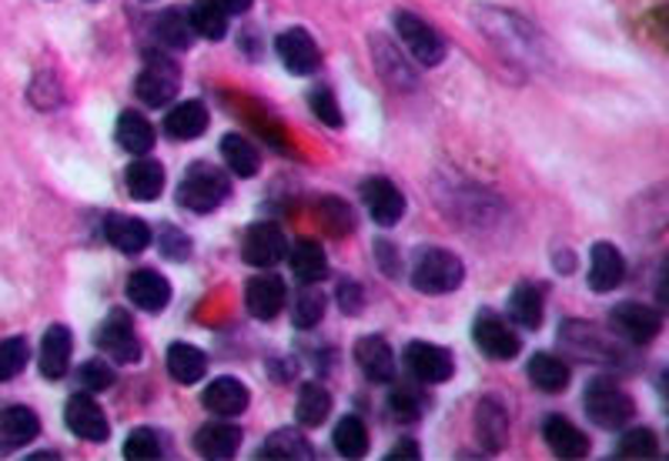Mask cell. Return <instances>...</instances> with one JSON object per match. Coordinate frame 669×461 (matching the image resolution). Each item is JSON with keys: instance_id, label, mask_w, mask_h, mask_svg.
<instances>
[{"instance_id": "cell-12", "label": "cell", "mask_w": 669, "mask_h": 461, "mask_svg": "<svg viewBox=\"0 0 669 461\" xmlns=\"http://www.w3.org/2000/svg\"><path fill=\"white\" fill-rule=\"evenodd\" d=\"M97 348H104L111 358H117L121 365L137 361L141 358V341L134 335V321L127 311H111L101 328H97Z\"/></svg>"}, {"instance_id": "cell-34", "label": "cell", "mask_w": 669, "mask_h": 461, "mask_svg": "<svg viewBox=\"0 0 669 461\" xmlns=\"http://www.w3.org/2000/svg\"><path fill=\"white\" fill-rule=\"evenodd\" d=\"M117 144L127 154H147L154 147V127L137 111H124L117 117Z\"/></svg>"}, {"instance_id": "cell-54", "label": "cell", "mask_w": 669, "mask_h": 461, "mask_svg": "<svg viewBox=\"0 0 669 461\" xmlns=\"http://www.w3.org/2000/svg\"><path fill=\"white\" fill-rule=\"evenodd\" d=\"M573 265H576V258H573V255H559V272H563V275H569V272H573Z\"/></svg>"}, {"instance_id": "cell-53", "label": "cell", "mask_w": 669, "mask_h": 461, "mask_svg": "<svg viewBox=\"0 0 669 461\" xmlns=\"http://www.w3.org/2000/svg\"><path fill=\"white\" fill-rule=\"evenodd\" d=\"M222 8H225L228 14H245V11L251 8V0H222Z\"/></svg>"}, {"instance_id": "cell-31", "label": "cell", "mask_w": 669, "mask_h": 461, "mask_svg": "<svg viewBox=\"0 0 669 461\" xmlns=\"http://www.w3.org/2000/svg\"><path fill=\"white\" fill-rule=\"evenodd\" d=\"M543 308H546V301H543V291L536 285H529V281L516 285V291L510 298V318L516 325H523L526 331H536L543 325Z\"/></svg>"}, {"instance_id": "cell-35", "label": "cell", "mask_w": 669, "mask_h": 461, "mask_svg": "<svg viewBox=\"0 0 669 461\" xmlns=\"http://www.w3.org/2000/svg\"><path fill=\"white\" fill-rule=\"evenodd\" d=\"M291 272L305 285H318L328 275V258L318 242H298L291 248Z\"/></svg>"}, {"instance_id": "cell-29", "label": "cell", "mask_w": 669, "mask_h": 461, "mask_svg": "<svg viewBox=\"0 0 669 461\" xmlns=\"http://www.w3.org/2000/svg\"><path fill=\"white\" fill-rule=\"evenodd\" d=\"M526 375H529V381H533L539 391H546V395H559V391H566V385H569V365L559 361L556 355H546V351H539V355L529 358Z\"/></svg>"}, {"instance_id": "cell-17", "label": "cell", "mask_w": 669, "mask_h": 461, "mask_svg": "<svg viewBox=\"0 0 669 461\" xmlns=\"http://www.w3.org/2000/svg\"><path fill=\"white\" fill-rule=\"evenodd\" d=\"M609 321L632 345H649L659 335V315L652 308H646V305H619L609 315Z\"/></svg>"}, {"instance_id": "cell-2", "label": "cell", "mask_w": 669, "mask_h": 461, "mask_svg": "<svg viewBox=\"0 0 669 461\" xmlns=\"http://www.w3.org/2000/svg\"><path fill=\"white\" fill-rule=\"evenodd\" d=\"M228 194H231L228 177L212 164H192L178 184V204L195 214H212L228 201Z\"/></svg>"}, {"instance_id": "cell-46", "label": "cell", "mask_w": 669, "mask_h": 461, "mask_svg": "<svg viewBox=\"0 0 669 461\" xmlns=\"http://www.w3.org/2000/svg\"><path fill=\"white\" fill-rule=\"evenodd\" d=\"M157 248H161V255H164L167 262H188V255H192V238L185 235L182 227L167 224V227L161 230V238H157Z\"/></svg>"}, {"instance_id": "cell-28", "label": "cell", "mask_w": 669, "mask_h": 461, "mask_svg": "<svg viewBox=\"0 0 669 461\" xmlns=\"http://www.w3.org/2000/svg\"><path fill=\"white\" fill-rule=\"evenodd\" d=\"M167 375H172L178 385H195V381H202L205 378V371H208V358H205V351L202 348H195V345H188V341H175L172 348H167Z\"/></svg>"}, {"instance_id": "cell-14", "label": "cell", "mask_w": 669, "mask_h": 461, "mask_svg": "<svg viewBox=\"0 0 669 461\" xmlns=\"http://www.w3.org/2000/svg\"><path fill=\"white\" fill-rule=\"evenodd\" d=\"M41 431V421L31 408L11 404L0 411V454H11L24 444H31Z\"/></svg>"}, {"instance_id": "cell-42", "label": "cell", "mask_w": 669, "mask_h": 461, "mask_svg": "<svg viewBox=\"0 0 669 461\" xmlns=\"http://www.w3.org/2000/svg\"><path fill=\"white\" fill-rule=\"evenodd\" d=\"M28 355H31V348H28L24 338H4V341H0V381L18 378L24 371V365H28Z\"/></svg>"}, {"instance_id": "cell-20", "label": "cell", "mask_w": 669, "mask_h": 461, "mask_svg": "<svg viewBox=\"0 0 669 461\" xmlns=\"http://www.w3.org/2000/svg\"><path fill=\"white\" fill-rule=\"evenodd\" d=\"M208 121L212 117H208L205 101H182L164 114V134L172 141H195L205 134Z\"/></svg>"}, {"instance_id": "cell-25", "label": "cell", "mask_w": 669, "mask_h": 461, "mask_svg": "<svg viewBox=\"0 0 669 461\" xmlns=\"http://www.w3.org/2000/svg\"><path fill=\"white\" fill-rule=\"evenodd\" d=\"M543 434H546V444L559 458H586L589 454V438L563 414H549L543 421Z\"/></svg>"}, {"instance_id": "cell-50", "label": "cell", "mask_w": 669, "mask_h": 461, "mask_svg": "<svg viewBox=\"0 0 669 461\" xmlns=\"http://www.w3.org/2000/svg\"><path fill=\"white\" fill-rule=\"evenodd\" d=\"M334 301H339V308H342L346 315H359V311L366 308V291H362V285H356V281H342V285H339V295H334Z\"/></svg>"}, {"instance_id": "cell-13", "label": "cell", "mask_w": 669, "mask_h": 461, "mask_svg": "<svg viewBox=\"0 0 669 461\" xmlns=\"http://www.w3.org/2000/svg\"><path fill=\"white\" fill-rule=\"evenodd\" d=\"M64 421H68V428H71L81 441H107V434H111L107 414H104V408H101L91 395H74V398H68Z\"/></svg>"}, {"instance_id": "cell-51", "label": "cell", "mask_w": 669, "mask_h": 461, "mask_svg": "<svg viewBox=\"0 0 669 461\" xmlns=\"http://www.w3.org/2000/svg\"><path fill=\"white\" fill-rule=\"evenodd\" d=\"M375 252H379V262H382V272L395 278V275H399V252H395L392 245H385V242H379V245H375Z\"/></svg>"}, {"instance_id": "cell-26", "label": "cell", "mask_w": 669, "mask_h": 461, "mask_svg": "<svg viewBox=\"0 0 669 461\" xmlns=\"http://www.w3.org/2000/svg\"><path fill=\"white\" fill-rule=\"evenodd\" d=\"M356 361H359V368L366 371L369 381H392V375H395L392 348H389V341L379 338V335L359 338V345H356Z\"/></svg>"}, {"instance_id": "cell-22", "label": "cell", "mask_w": 669, "mask_h": 461, "mask_svg": "<svg viewBox=\"0 0 669 461\" xmlns=\"http://www.w3.org/2000/svg\"><path fill=\"white\" fill-rule=\"evenodd\" d=\"M372 58H375V68L382 74V81L395 91H412L415 88V74L412 68L405 64V58L399 54V48L389 41V38H372Z\"/></svg>"}, {"instance_id": "cell-8", "label": "cell", "mask_w": 669, "mask_h": 461, "mask_svg": "<svg viewBox=\"0 0 669 461\" xmlns=\"http://www.w3.org/2000/svg\"><path fill=\"white\" fill-rule=\"evenodd\" d=\"M405 368L415 381L425 385H442L455 375V358L449 348L432 345V341H412L405 348Z\"/></svg>"}, {"instance_id": "cell-49", "label": "cell", "mask_w": 669, "mask_h": 461, "mask_svg": "<svg viewBox=\"0 0 669 461\" xmlns=\"http://www.w3.org/2000/svg\"><path fill=\"white\" fill-rule=\"evenodd\" d=\"M78 378H81V385L91 388V391H104V388L114 385V371H111L104 361H84L81 371H78Z\"/></svg>"}, {"instance_id": "cell-37", "label": "cell", "mask_w": 669, "mask_h": 461, "mask_svg": "<svg viewBox=\"0 0 669 461\" xmlns=\"http://www.w3.org/2000/svg\"><path fill=\"white\" fill-rule=\"evenodd\" d=\"M331 444H334V451L346 454V458H362L369 451V428H366V421L356 418V414H346L339 424H334V431H331Z\"/></svg>"}, {"instance_id": "cell-38", "label": "cell", "mask_w": 669, "mask_h": 461, "mask_svg": "<svg viewBox=\"0 0 669 461\" xmlns=\"http://www.w3.org/2000/svg\"><path fill=\"white\" fill-rule=\"evenodd\" d=\"M222 157H225V164H228L238 177H255L258 167H261L255 144H251L248 137H241V134H225V137H222Z\"/></svg>"}, {"instance_id": "cell-30", "label": "cell", "mask_w": 669, "mask_h": 461, "mask_svg": "<svg viewBox=\"0 0 669 461\" xmlns=\"http://www.w3.org/2000/svg\"><path fill=\"white\" fill-rule=\"evenodd\" d=\"M124 184L134 201H157L164 191V167L157 161H134L124 174Z\"/></svg>"}, {"instance_id": "cell-43", "label": "cell", "mask_w": 669, "mask_h": 461, "mask_svg": "<svg viewBox=\"0 0 669 461\" xmlns=\"http://www.w3.org/2000/svg\"><path fill=\"white\" fill-rule=\"evenodd\" d=\"M425 411V398L409 388V385H399L392 395H389V414L399 418V421H415L419 414Z\"/></svg>"}, {"instance_id": "cell-11", "label": "cell", "mask_w": 669, "mask_h": 461, "mask_svg": "<svg viewBox=\"0 0 669 461\" xmlns=\"http://www.w3.org/2000/svg\"><path fill=\"white\" fill-rule=\"evenodd\" d=\"M362 201L379 227H395L405 214V194L389 177H369L362 184Z\"/></svg>"}, {"instance_id": "cell-44", "label": "cell", "mask_w": 669, "mask_h": 461, "mask_svg": "<svg viewBox=\"0 0 669 461\" xmlns=\"http://www.w3.org/2000/svg\"><path fill=\"white\" fill-rule=\"evenodd\" d=\"M295 325L298 328H315L321 318H325V295L315 291V288H305L295 301Z\"/></svg>"}, {"instance_id": "cell-48", "label": "cell", "mask_w": 669, "mask_h": 461, "mask_svg": "<svg viewBox=\"0 0 669 461\" xmlns=\"http://www.w3.org/2000/svg\"><path fill=\"white\" fill-rule=\"evenodd\" d=\"M31 101L41 107V111H54L61 104V84L51 78V74H38L34 84H31Z\"/></svg>"}, {"instance_id": "cell-45", "label": "cell", "mask_w": 669, "mask_h": 461, "mask_svg": "<svg viewBox=\"0 0 669 461\" xmlns=\"http://www.w3.org/2000/svg\"><path fill=\"white\" fill-rule=\"evenodd\" d=\"M308 104H311L315 117H318L325 127H342V124H346V117H342V111H339V101H334V94H331L328 88H315L311 98H308Z\"/></svg>"}, {"instance_id": "cell-6", "label": "cell", "mask_w": 669, "mask_h": 461, "mask_svg": "<svg viewBox=\"0 0 669 461\" xmlns=\"http://www.w3.org/2000/svg\"><path fill=\"white\" fill-rule=\"evenodd\" d=\"M395 28H399L402 44L409 48V54H412L419 64H425V68L442 64V58H445V41L435 34L432 24H425L422 18H415V14H409V11H399V14H395Z\"/></svg>"}, {"instance_id": "cell-27", "label": "cell", "mask_w": 669, "mask_h": 461, "mask_svg": "<svg viewBox=\"0 0 669 461\" xmlns=\"http://www.w3.org/2000/svg\"><path fill=\"white\" fill-rule=\"evenodd\" d=\"M195 448H198V454L215 458V461L231 458V454L241 448V428H235V424H228V421H208V424L198 428Z\"/></svg>"}, {"instance_id": "cell-40", "label": "cell", "mask_w": 669, "mask_h": 461, "mask_svg": "<svg viewBox=\"0 0 669 461\" xmlns=\"http://www.w3.org/2000/svg\"><path fill=\"white\" fill-rule=\"evenodd\" d=\"M656 454H659V441L649 428H632L616 444V458H656Z\"/></svg>"}, {"instance_id": "cell-23", "label": "cell", "mask_w": 669, "mask_h": 461, "mask_svg": "<svg viewBox=\"0 0 669 461\" xmlns=\"http://www.w3.org/2000/svg\"><path fill=\"white\" fill-rule=\"evenodd\" d=\"M104 235L124 255H141L151 245V227L141 217H127V214H111L104 224Z\"/></svg>"}, {"instance_id": "cell-3", "label": "cell", "mask_w": 669, "mask_h": 461, "mask_svg": "<svg viewBox=\"0 0 669 461\" xmlns=\"http://www.w3.org/2000/svg\"><path fill=\"white\" fill-rule=\"evenodd\" d=\"M462 278H465L462 262L445 248H425L412 268V285L422 295H449L462 285Z\"/></svg>"}, {"instance_id": "cell-4", "label": "cell", "mask_w": 669, "mask_h": 461, "mask_svg": "<svg viewBox=\"0 0 669 461\" xmlns=\"http://www.w3.org/2000/svg\"><path fill=\"white\" fill-rule=\"evenodd\" d=\"M586 418L599 428H626L629 418L636 414V404L629 395H622L616 385H606V381H596L589 391H586Z\"/></svg>"}, {"instance_id": "cell-7", "label": "cell", "mask_w": 669, "mask_h": 461, "mask_svg": "<svg viewBox=\"0 0 669 461\" xmlns=\"http://www.w3.org/2000/svg\"><path fill=\"white\" fill-rule=\"evenodd\" d=\"M472 338L478 345V351L485 358H495V361H510L519 355V335L510 328V321H502L498 315L492 311H478L475 325H472Z\"/></svg>"}, {"instance_id": "cell-39", "label": "cell", "mask_w": 669, "mask_h": 461, "mask_svg": "<svg viewBox=\"0 0 669 461\" xmlns=\"http://www.w3.org/2000/svg\"><path fill=\"white\" fill-rule=\"evenodd\" d=\"M261 458H285V461H291V458H311V444H308V438L298 428H281V431H275V434L265 438Z\"/></svg>"}, {"instance_id": "cell-5", "label": "cell", "mask_w": 669, "mask_h": 461, "mask_svg": "<svg viewBox=\"0 0 669 461\" xmlns=\"http://www.w3.org/2000/svg\"><path fill=\"white\" fill-rule=\"evenodd\" d=\"M178 88H182V81H178V64H175L172 58H164V54H151L147 68L141 71V78H137V84H134L137 98H141L147 107L172 104L175 94H178Z\"/></svg>"}, {"instance_id": "cell-10", "label": "cell", "mask_w": 669, "mask_h": 461, "mask_svg": "<svg viewBox=\"0 0 669 461\" xmlns=\"http://www.w3.org/2000/svg\"><path fill=\"white\" fill-rule=\"evenodd\" d=\"M275 51H278V61H281L291 74H298V78L315 74L318 64H321V51H318L315 38H311L305 28H288L285 34H278Z\"/></svg>"}, {"instance_id": "cell-19", "label": "cell", "mask_w": 669, "mask_h": 461, "mask_svg": "<svg viewBox=\"0 0 669 461\" xmlns=\"http://www.w3.org/2000/svg\"><path fill=\"white\" fill-rule=\"evenodd\" d=\"M127 298L141 308V311H164L167 301H172V285H167L164 275L151 272V268H141L127 278Z\"/></svg>"}, {"instance_id": "cell-32", "label": "cell", "mask_w": 669, "mask_h": 461, "mask_svg": "<svg viewBox=\"0 0 669 461\" xmlns=\"http://www.w3.org/2000/svg\"><path fill=\"white\" fill-rule=\"evenodd\" d=\"M188 21L195 28V34L208 38V41H222L228 34V11L222 8V0H195Z\"/></svg>"}, {"instance_id": "cell-33", "label": "cell", "mask_w": 669, "mask_h": 461, "mask_svg": "<svg viewBox=\"0 0 669 461\" xmlns=\"http://www.w3.org/2000/svg\"><path fill=\"white\" fill-rule=\"evenodd\" d=\"M154 34L157 41L167 48V51H188L192 48V38H195V28L188 21L185 11H164L157 21H154Z\"/></svg>"}, {"instance_id": "cell-21", "label": "cell", "mask_w": 669, "mask_h": 461, "mask_svg": "<svg viewBox=\"0 0 669 461\" xmlns=\"http://www.w3.org/2000/svg\"><path fill=\"white\" fill-rule=\"evenodd\" d=\"M622 278H626V262H622L619 248H616V245H609V242L593 245V262H589V288L603 295V291L619 288V285H622Z\"/></svg>"}, {"instance_id": "cell-9", "label": "cell", "mask_w": 669, "mask_h": 461, "mask_svg": "<svg viewBox=\"0 0 669 461\" xmlns=\"http://www.w3.org/2000/svg\"><path fill=\"white\" fill-rule=\"evenodd\" d=\"M285 252H288V242H285L278 224L261 221V224H251L245 230V242H241L245 265H251V268H271V265H278L285 258Z\"/></svg>"}, {"instance_id": "cell-24", "label": "cell", "mask_w": 669, "mask_h": 461, "mask_svg": "<svg viewBox=\"0 0 669 461\" xmlns=\"http://www.w3.org/2000/svg\"><path fill=\"white\" fill-rule=\"evenodd\" d=\"M202 401H205V408H208L212 414L235 418V414H241V411L248 408L251 395H248V388H245L238 378H218V381H212V385L205 388Z\"/></svg>"}, {"instance_id": "cell-47", "label": "cell", "mask_w": 669, "mask_h": 461, "mask_svg": "<svg viewBox=\"0 0 669 461\" xmlns=\"http://www.w3.org/2000/svg\"><path fill=\"white\" fill-rule=\"evenodd\" d=\"M124 458L131 461H144V458H161V441L151 428H137L127 434L124 441Z\"/></svg>"}, {"instance_id": "cell-18", "label": "cell", "mask_w": 669, "mask_h": 461, "mask_svg": "<svg viewBox=\"0 0 669 461\" xmlns=\"http://www.w3.org/2000/svg\"><path fill=\"white\" fill-rule=\"evenodd\" d=\"M71 351H74V338L64 325H51L41 338V375L51 378V381H61L68 375V365H71Z\"/></svg>"}, {"instance_id": "cell-36", "label": "cell", "mask_w": 669, "mask_h": 461, "mask_svg": "<svg viewBox=\"0 0 669 461\" xmlns=\"http://www.w3.org/2000/svg\"><path fill=\"white\" fill-rule=\"evenodd\" d=\"M328 411H331V395H328L321 385H315V381L301 385V391H298V404H295V418H298V424H301V428H318V424L328 418Z\"/></svg>"}, {"instance_id": "cell-41", "label": "cell", "mask_w": 669, "mask_h": 461, "mask_svg": "<svg viewBox=\"0 0 669 461\" xmlns=\"http://www.w3.org/2000/svg\"><path fill=\"white\" fill-rule=\"evenodd\" d=\"M318 217L328 230H334V235H349V230L356 227V217H352V207L342 201V197H325L318 204Z\"/></svg>"}, {"instance_id": "cell-16", "label": "cell", "mask_w": 669, "mask_h": 461, "mask_svg": "<svg viewBox=\"0 0 669 461\" xmlns=\"http://www.w3.org/2000/svg\"><path fill=\"white\" fill-rule=\"evenodd\" d=\"M475 438L485 451H502L510 441V414L498 398H482L475 408Z\"/></svg>"}, {"instance_id": "cell-15", "label": "cell", "mask_w": 669, "mask_h": 461, "mask_svg": "<svg viewBox=\"0 0 669 461\" xmlns=\"http://www.w3.org/2000/svg\"><path fill=\"white\" fill-rule=\"evenodd\" d=\"M285 281L278 275H258L245 285V305L258 321H271L285 308Z\"/></svg>"}, {"instance_id": "cell-52", "label": "cell", "mask_w": 669, "mask_h": 461, "mask_svg": "<svg viewBox=\"0 0 669 461\" xmlns=\"http://www.w3.org/2000/svg\"><path fill=\"white\" fill-rule=\"evenodd\" d=\"M419 458V444L415 441H399L389 454V461H415Z\"/></svg>"}, {"instance_id": "cell-1", "label": "cell", "mask_w": 669, "mask_h": 461, "mask_svg": "<svg viewBox=\"0 0 669 461\" xmlns=\"http://www.w3.org/2000/svg\"><path fill=\"white\" fill-rule=\"evenodd\" d=\"M472 18H475L478 31L492 44H498L510 58H516V61H536L539 58V38H536V31L526 21H519L516 14L495 11V8H475Z\"/></svg>"}]
</instances>
